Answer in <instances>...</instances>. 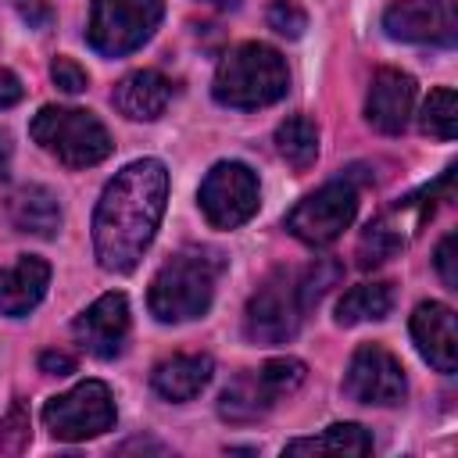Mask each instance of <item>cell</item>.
Listing matches in <instances>:
<instances>
[{
	"label": "cell",
	"instance_id": "obj_1",
	"mask_svg": "<svg viewBox=\"0 0 458 458\" xmlns=\"http://www.w3.org/2000/svg\"><path fill=\"white\" fill-rule=\"evenodd\" d=\"M168 200V168L157 157L125 165L93 211V254L104 272H132L150 247Z\"/></svg>",
	"mask_w": 458,
	"mask_h": 458
},
{
	"label": "cell",
	"instance_id": "obj_2",
	"mask_svg": "<svg viewBox=\"0 0 458 458\" xmlns=\"http://www.w3.org/2000/svg\"><path fill=\"white\" fill-rule=\"evenodd\" d=\"M222 276V254L208 247H186L172 254L150 279L147 308L157 322L200 318L215 301V283Z\"/></svg>",
	"mask_w": 458,
	"mask_h": 458
},
{
	"label": "cell",
	"instance_id": "obj_3",
	"mask_svg": "<svg viewBox=\"0 0 458 458\" xmlns=\"http://www.w3.org/2000/svg\"><path fill=\"white\" fill-rule=\"evenodd\" d=\"M286 89H290L286 61L268 43H240V47H233L218 61L215 82H211V97L222 107H236V111L268 107L279 97H286Z\"/></svg>",
	"mask_w": 458,
	"mask_h": 458
},
{
	"label": "cell",
	"instance_id": "obj_4",
	"mask_svg": "<svg viewBox=\"0 0 458 458\" xmlns=\"http://www.w3.org/2000/svg\"><path fill=\"white\" fill-rule=\"evenodd\" d=\"M32 140L50 154L57 157L64 168H89V165H100L114 143H111V132L104 129V122L93 114V111H82V107H57V104H47L39 107V114L32 118L29 125Z\"/></svg>",
	"mask_w": 458,
	"mask_h": 458
},
{
	"label": "cell",
	"instance_id": "obj_5",
	"mask_svg": "<svg viewBox=\"0 0 458 458\" xmlns=\"http://www.w3.org/2000/svg\"><path fill=\"white\" fill-rule=\"evenodd\" d=\"M308 308L311 304L301 286V268H276L261 279L243 308V336L265 347L286 344L297 336Z\"/></svg>",
	"mask_w": 458,
	"mask_h": 458
},
{
	"label": "cell",
	"instance_id": "obj_6",
	"mask_svg": "<svg viewBox=\"0 0 458 458\" xmlns=\"http://www.w3.org/2000/svg\"><path fill=\"white\" fill-rule=\"evenodd\" d=\"M308 376V365L301 358H272L261 369L240 372L218 397V415L233 426H247L265 419L283 397H290Z\"/></svg>",
	"mask_w": 458,
	"mask_h": 458
},
{
	"label": "cell",
	"instance_id": "obj_7",
	"mask_svg": "<svg viewBox=\"0 0 458 458\" xmlns=\"http://www.w3.org/2000/svg\"><path fill=\"white\" fill-rule=\"evenodd\" d=\"M451 172L447 168L433 186H422L419 193L397 200L394 208H386L379 218H372L358 240V265L361 268H372V265H383L390 261L397 250H404L411 243V236L422 229L426 218H433V200L437 193H447L451 197Z\"/></svg>",
	"mask_w": 458,
	"mask_h": 458
},
{
	"label": "cell",
	"instance_id": "obj_8",
	"mask_svg": "<svg viewBox=\"0 0 458 458\" xmlns=\"http://www.w3.org/2000/svg\"><path fill=\"white\" fill-rule=\"evenodd\" d=\"M165 18L161 0H93L86 39L104 57H125L140 50Z\"/></svg>",
	"mask_w": 458,
	"mask_h": 458
},
{
	"label": "cell",
	"instance_id": "obj_9",
	"mask_svg": "<svg viewBox=\"0 0 458 458\" xmlns=\"http://www.w3.org/2000/svg\"><path fill=\"white\" fill-rule=\"evenodd\" d=\"M43 426L57 440H93L114 426V401L107 383L82 379L68 394H57L43 404Z\"/></svg>",
	"mask_w": 458,
	"mask_h": 458
},
{
	"label": "cell",
	"instance_id": "obj_10",
	"mask_svg": "<svg viewBox=\"0 0 458 458\" xmlns=\"http://www.w3.org/2000/svg\"><path fill=\"white\" fill-rule=\"evenodd\" d=\"M354 215H358V190L347 179H336L297 200L293 211L286 215V229L308 247H329L354 222Z\"/></svg>",
	"mask_w": 458,
	"mask_h": 458
},
{
	"label": "cell",
	"instance_id": "obj_11",
	"mask_svg": "<svg viewBox=\"0 0 458 458\" xmlns=\"http://www.w3.org/2000/svg\"><path fill=\"white\" fill-rule=\"evenodd\" d=\"M258 200H261L258 175L243 161H218L204 175L197 193V204L215 229H240L243 222L254 218Z\"/></svg>",
	"mask_w": 458,
	"mask_h": 458
},
{
	"label": "cell",
	"instance_id": "obj_12",
	"mask_svg": "<svg viewBox=\"0 0 458 458\" xmlns=\"http://www.w3.org/2000/svg\"><path fill=\"white\" fill-rule=\"evenodd\" d=\"M344 394L358 404H376L390 408L401 404L408 394V379L401 361L383 347V344H361L344 372Z\"/></svg>",
	"mask_w": 458,
	"mask_h": 458
},
{
	"label": "cell",
	"instance_id": "obj_13",
	"mask_svg": "<svg viewBox=\"0 0 458 458\" xmlns=\"http://www.w3.org/2000/svg\"><path fill=\"white\" fill-rule=\"evenodd\" d=\"M383 29L390 39H401V43L454 47L458 39L454 0H397L386 7Z\"/></svg>",
	"mask_w": 458,
	"mask_h": 458
},
{
	"label": "cell",
	"instance_id": "obj_14",
	"mask_svg": "<svg viewBox=\"0 0 458 458\" xmlns=\"http://www.w3.org/2000/svg\"><path fill=\"white\" fill-rule=\"evenodd\" d=\"M72 333L79 340V347L93 358H114L122 354L125 347V336H129V301L125 293H104L97 297L75 322H72Z\"/></svg>",
	"mask_w": 458,
	"mask_h": 458
},
{
	"label": "cell",
	"instance_id": "obj_15",
	"mask_svg": "<svg viewBox=\"0 0 458 458\" xmlns=\"http://www.w3.org/2000/svg\"><path fill=\"white\" fill-rule=\"evenodd\" d=\"M411 107H415V79L401 68H379L372 75L369 97H365L369 125L383 136H397V132H404Z\"/></svg>",
	"mask_w": 458,
	"mask_h": 458
},
{
	"label": "cell",
	"instance_id": "obj_16",
	"mask_svg": "<svg viewBox=\"0 0 458 458\" xmlns=\"http://www.w3.org/2000/svg\"><path fill=\"white\" fill-rule=\"evenodd\" d=\"M411 340L419 354L444 376L458 369V333H454V311L440 301H422L411 311Z\"/></svg>",
	"mask_w": 458,
	"mask_h": 458
},
{
	"label": "cell",
	"instance_id": "obj_17",
	"mask_svg": "<svg viewBox=\"0 0 458 458\" xmlns=\"http://www.w3.org/2000/svg\"><path fill=\"white\" fill-rule=\"evenodd\" d=\"M50 286V265L36 254H21L14 265L0 268V315H29Z\"/></svg>",
	"mask_w": 458,
	"mask_h": 458
},
{
	"label": "cell",
	"instance_id": "obj_18",
	"mask_svg": "<svg viewBox=\"0 0 458 458\" xmlns=\"http://www.w3.org/2000/svg\"><path fill=\"white\" fill-rule=\"evenodd\" d=\"M168 100H172V82L154 68L129 72L111 93V104L118 107V114L132 122H154L157 114H165Z\"/></svg>",
	"mask_w": 458,
	"mask_h": 458
},
{
	"label": "cell",
	"instance_id": "obj_19",
	"mask_svg": "<svg viewBox=\"0 0 458 458\" xmlns=\"http://www.w3.org/2000/svg\"><path fill=\"white\" fill-rule=\"evenodd\" d=\"M211 372H215V361L208 354H172L154 365L150 386L165 401L182 404V401H193L211 383Z\"/></svg>",
	"mask_w": 458,
	"mask_h": 458
},
{
	"label": "cell",
	"instance_id": "obj_20",
	"mask_svg": "<svg viewBox=\"0 0 458 458\" xmlns=\"http://www.w3.org/2000/svg\"><path fill=\"white\" fill-rule=\"evenodd\" d=\"M7 215L14 222L18 233H29V236H39V240H50L57 229H61V204L57 197L39 186V182H29L21 186L11 204H7Z\"/></svg>",
	"mask_w": 458,
	"mask_h": 458
},
{
	"label": "cell",
	"instance_id": "obj_21",
	"mask_svg": "<svg viewBox=\"0 0 458 458\" xmlns=\"http://www.w3.org/2000/svg\"><path fill=\"white\" fill-rule=\"evenodd\" d=\"M286 454H369L372 437L358 422H333L318 437H301L283 447Z\"/></svg>",
	"mask_w": 458,
	"mask_h": 458
},
{
	"label": "cell",
	"instance_id": "obj_22",
	"mask_svg": "<svg viewBox=\"0 0 458 458\" xmlns=\"http://www.w3.org/2000/svg\"><path fill=\"white\" fill-rule=\"evenodd\" d=\"M394 308V286L390 283H358L351 286L336 304V326H361L386 318Z\"/></svg>",
	"mask_w": 458,
	"mask_h": 458
},
{
	"label": "cell",
	"instance_id": "obj_23",
	"mask_svg": "<svg viewBox=\"0 0 458 458\" xmlns=\"http://www.w3.org/2000/svg\"><path fill=\"white\" fill-rule=\"evenodd\" d=\"M276 150L290 168H297V172L311 168L315 157H318V129H315V122L308 114L283 118L276 125Z\"/></svg>",
	"mask_w": 458,
	"mask_h": 458
},
{
	"label": "cell",
	"instance_id": "obj_24",
	"mask_svg": "<svg viewBox=\"0 0 458 458\" xmlns=\"http://www.w3.org/2000/svg\"><path fill=\"white\" fill-rule=\"evenodd\" d=\"M419 125H422L426 136L454 140V132H458V97H454L451 86H440V89H433V93L426 97Z\"/></svg>",
	"mask_w": 458,
	"mask_h": 458
},
{
	"label": "cell",
	"instance_id": "obj_25",
	"mask_svg": "<svg viewBox=\"0 0 458 458\" xmlns=\"http://www.w3.org/2000/svg\"><path fill=\"white\" fill-rule=\"evenodd\" d=\"M32 440V419L29 408L21 401H14L7 408V415L0 419V454H21Z\"/></svg>",
	"mask_w": 458,
	"mask_h": 458
},
{
	"label": "cell",
	"instance_id": "obj_26",
	"mask_svg": "<svg viewBox=\"0 0 458 458\" xmlns=\"http://www.w3.org/2000/svg\"><path fill=\"white\" fill-rule=\"evenodd\" d=\"M268 29H276L286 39H297L308 29V14L297 0H272L268 4Z\"/></svg>",
	"mask_w": 458,
	"mask_h": 458
},
{
	"label": "cell",
	"instance_id": "obj_27",
	"mask_svg": "<svg viewBox=\"0 0 458 458\" xmlns=\"http://www.w3.org/2000/svg\"><path fill=\"white\" fill-rule=\"evenodd\" d=\"M50 79H54L57 89H64V93H82V89L89 86L86 68H79L72 57H54V64H50Z\"/></svg>",
	"mask_w": 458,
	"mask_h": 458
},
{
	"label": "cell",
	"instance_id": "obj_28",
	"mask_svg": "<svg viewBox=\"0 0 458 458\" xmlns=\"http://www.w3.org/2000/svg\"><path fill=\"white\" fill-rule=\"evenodd\" d=\"M454 243H458V236L454 233H447L440 243H437V254H433V265H437V272H440V279H444V286L447 290H458V258H454Z\"/></svg>",
	"mask_w": 458,
	"mask_h": 458
},
{
	"label": "cell",
	"instance_id": "obj_29",
	"mask_svg": "<svg viewBox=\"0 0 458 458\" xmlns=\"http://www.w3.org/2000/svg\"><path fill=\"white\" fill-rule=\"evenodd\" d=\"M39 369L47 376H68V372H75V358L64 354V351H43L39 354Z\"/></svg>",
	"mask_w": 458,
	"mask_h": 458
},
{
	"label": "cell",
	"instance_id": "obj_30",
	"mask_svg": "<svg viewBox=\"0 0 458 458\" xmlns=\"http://www.w3.org/2000/svg\"><path fill=\"white\" fill-rule=\"evenodd\" d=\"M21 100V82L11 68H0V111L4 107H14Z\"/></svg>",
	"mask_w": 458,
	"mask_h": 458
},
{
	"label": "cell",
	"instance_id": "obj_31",
	"mask_svg": "<svg viewBox=\"0 0 458 458\" xmlns=\"http://www.w3.org/2000/svg\"><path fill=\"white\" fill-rule=\"evenodd\" d=\"M21 18H25L29 25H47L50 11L43 7V0H21Z\"/></svg>",
	"mask_w": 458,
	"mask_h": 458
},
{
	"label": "cell",
	"instance_id": "obj_32",
	"mask_svg": "<svg viewBox=\"0 0 458 458\" xmlns=\"http://www.w3.org/2000/svg\"><path fill=\"white\" fill-rule=\"evenodd\" d=\"M7 172H11V132L0 129V182L7 179Z\"/></svg>",
	"mask_w": 458,
	"mask_h": 458
},
{
	"label": "cell",
	"instance_id": "obj_33",
	"mask_svg": "<svg viewBox=\"0 0 458 458\" xmlns=\"http://www.w3.org/2000/svg\"><path fill=\"white\" fill-rule=\"evenodd\" d=\"M208 4H215V7H236L240 0H208Z\"/></svg>",
	"mask_w": 458,
	"mask_h": 458
}]
</instances>
